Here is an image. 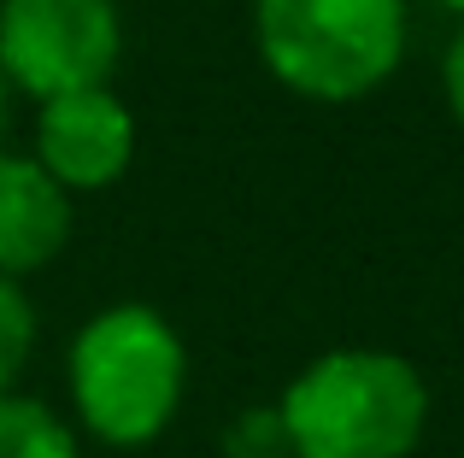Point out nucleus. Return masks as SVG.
I'll use <instances>...</instances> for the list:
<instances>
[{"label": "nucleus", "instance_id": "obj_2", "mask_svg": "<svg viewBox=\"0 0 464 458\" xmlns=\"http://www.w3.org/2000/svg\"><path fill=\"white\" fill-rule=\"evenodd\" d=\"M71 412L101 447H148L188 394V347L153 306H106L77 329L65 358Z\"/></svg>", "mask_w": 464, "mask_h": 458}, {"label": "nucleus", "instance_id": "obj_11", "mask_svg": "<svg viewBox=\"0 0 464 458\" xmlns=\"http://www.w3.org/2000/svg\"><path fill=\"white\" fill-rule=\"evenodd\" d=\"M441 12H459V24H464V0H435Z\"/></svg>", "mask_w": 464, "mask_h": 458}, {"label": "nucleus", "instance_id": "obj_8", "mask_svg": "<svg viewBox=\"0 0 464 458\" xmlns=\"http://www.w3.org/2000/svg\"><path fill=\"white\" fill-rule=\"evenodd\" d=\"M30 353H35V306L24 294V282L0 276V394L18 388Z\"/></svg>", "mask_w": 464, "mask_h": 458}, {"label": "nucleus", "instance_id": "obj_7", "mask_svg": "<svg viewBox=\"0 0 464 458\" xmlns=\"http://www.w3.org/2000/svg\"><path fill=\"white\" fill-rule=\"evenodd\" d=\"M0 458H82V441L47 400L0 394Z\"/></svg>", "mask_w": 464, "mask_h": 458}, {"label": "nucleus", "instance_id": "obj_3", "mask_svg": "<svg viewBox=\"0 0 464 458\" xmlns=\"http://www.w3.org/2000/svg\"><path fill=\"white\" fill-rule=\"evenodd\" d=\"M411 0H253L259 65L288 94L353 106L400 71Z\"/></svg>", "mask_w": 464, "mask_h": 458}, {"label": "nucleus", "instance_id": "obj_5", "mask_svg": "<svg viewBox=\"0 0 464 458\" xmlns=\"http://www.w3.org/2000/svg\"><path fill=\"white\" fill-rule=\"evenodd\" d=\"M30 159L42 165L71 200L101 195V188L124 183L130 165H136V112L124 106V94H118L112 82H106V89L42 100Z\"/></svg>", "mask_w": 464, "mask_h": 458}, {"label": "nucleus", "instance_id": "obj_4", "mask_svg": "<svg viewBox=\"0 0 464 458\" xmlns=\"http://www.w3.org/2000/svg\"><path fill=\"white\" fill-rule=\"evenodd\" d=\"M124 59L118 0H0V77L35 106L106 89Z\"/></svg>", "mask_w": 464, "mask_h": 458}, {"label": "nucleus", "instance_id": "obj_1", "mask_svg": "<svg viewBox=\"0 0 464 458\" xmlns=\"http://www.w3.org/2000/svg\"><path fill=\"white\" fill-rule=\"evenodd\" d=\"M288 458H411L430 429V382L406 353H317L276 400Z\"/></svg>", "mask_w": 464, "mask_h": 458}, {"label": "nucleus", "instance_id": "obj_9", "mask_svg": "<svg viewBox=\"0 0 464 458\" xmlns=\"http://www.w3.org/2000/svg\"><path fill=\"white\" fill-rule=\"evenodd\" d=\"M441 94H447L453 124L464 129V24L453 30V42H447V53H441Z\"/></svg>", "mask_w": 464, "mask_h": 458}, {"label": "nucleus", "instance_id": "obj_10", "mask_svg": "<svg viewBox=\"0 0 464 458\" xmlns=\"http://www.w3.org/2000/svg\"><path fill=\"white\" fill-rule=\"evenodd\" d=\"M6 118H12V89H6V77H0V129H6Z\"/></svg>", "mask_w": 464, "mask_h": 458}, {"label": "nucleus", "instance_id": "obj_6", "mask_svg": "<svg viewBox=\"0 0 464 458\" xmlns=\"http://www.w3.org/2000/svg\"><path fill=\"white\" fill-rule=\"evenodd\" d=\"M71 229H77V200L30 153L0 148V276L24 282L47 271L71 247Z\"/></svg>", "mask_w": 464, "mask_h": 458}]
</instances>
